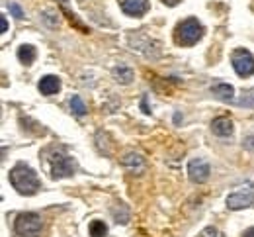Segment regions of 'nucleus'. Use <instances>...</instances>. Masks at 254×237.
Segmentation results:
<instances>
[{
	"label": "nucleus",
	"mask_w": 254,
	"mask_h": 237,
	"mask_svg": "<svg viewBox=\"0 0 254 237\" xmlns=\"http://www.w3.org/2000/svg\"><path fill=\"white\" fill-rule=\"evenodd\" d=\"M10 182L24 196H32V194H35L39 190V186H41V182L37 178V172L32 167L24 165V163H18L14 169L10 170Z\"/></svg>",
	"instance_id": "obj_1"
},
{
	"label": "nucleus",
	"mask_w": 254,
	"mask_h": 237,
	"mask_svg": "<svg viewBox=\"0 0 254 237\" xmlns=\"http://www.w3.org/2000/svg\"><path fill=\"white\" fill-rule=\"evenodd\" d=\"M203 35V26L197 22V18H186L184 22H180L176 26V43L182 47H190L193 43H197Z\"/></svg>",
	"instance_id": "obj_2"
},
{
	"label": "nucleus",
	"mask_w": 254,
	"mask_h": 237,
	"mask_svg": "<svg viewBox=\"0 0 254 237\" xmlns=\"http://www.w3.org/2000/svg\"><path fill=\"white\" fill-rule=\"evenodd\" d=\"M43 230L41 216L35 212H24L14 222V232L20 237H39Z\"/></svg>",
	"instance_id": "obj_3"
},
{
	"label": "nucleus",
	"mask_w": 254,
	"mask_h": 237,
	"mask_svg": "<svg viewBox=\"0 0 254 237\" xmlns=\"http://www.w3.org/2000/svg\"><path fill=\"white\" fill-rule=\"evenodd\" d=\"M49 170H51V178L72 176L76 170V163L72 157H68L61 149H53L49 155Z\"/></svg>",
	"instance_id": "obj_4"
},
{
	"label": "nucleus",
	"mask_w": 254,
	"mask_h": 237,
	"mask_svg": "<svg viewBox=\"0 0 254 237\" xmlns=\"http://www.w3.org/2000/svg\"><path fill=\"white\" fill-rule=\"evenodd\" d=\"M254 204V184L253 182H247V184H241L233 194L227 196V208L229 210H243V208H249Z\"/></svg>",
	"instance_id": "obj_5"
},
{
	"label": "nucleus",
	"mask_w": 254,
	"mask_h": 237,
	"mask_svg": "<svg viewBox=\"0 0 254 237\" xmlns=\"http://www.w3.org/2000/svg\"><path fill=\"white\" fill-rule=\"evenodd\" d=\"M231 63H233V69L237 71V75L243 79L254 75V57L249 49H235L231 55Z\"/></svg>",
	"instance_id": "obj_6"
},
{
	"label": "nucleus",
	"mask_w": 254,
	"mask_h": 237,
	"mask_svg": "<svg viewBox=\"0 0 254 237\" xmlns=\"http://www.w3.org/2000/svg\"><path fill=\"white\" fill-rule=\"evenodd\" d=\"M209 172H211V167L205 159H191L188 163V176H190L191 182L195 184H203L207 178H209Z\"/></svg>",
	"instance_id": "obj_7"
},
{
	"label": "nucleus",
	"mask_w": 254,
	"mask_h": 237,
	"mask_svg": "<svg viewBox=\"0 0 254 237\" xmlns=\"http://www.w3.org/2000/svg\"><path fill=\"white\" fill-rule=\"evenodd\" d=\"M122 10L131 18H141L149 10V0H120Z\"/></svg>",
	"instance_id": "obj_8"
},
{
	"label": "nucleus",
	"mask_w": 254,
	"mask_h": 237,
	"mask_svg": "<svg viewBox=\"0 0 254 237\" xmlns=\"http://www.w3.org/2000/svg\"><path fill=\"white\" fill-rule=\"evenodd\" d=\"M122 165L126 167L129 172H133V174H141L143 170H145V159L139 155V153H133V151H129L126 153L124 157H122Z\"/></svg>",
	"instance_id": "obj_9"
},
{
	"label": "nucleus",
	"mask_w": 254,
	"mask_h": 237,
	"mask_svg": "<svg viewBox=\"0 0 254 237\" xmlns=\"http://www.w3.org/2000/svg\"><path fill=\"white\" fill-rule=\"evenodd\" d=\"M37 88H39V92L43 96H53V94H57L61 90V79L55 77V75H47V77H43L39 80Z\"/></svg>",
	"instance_id": "obj_10"
},
{
	"label": "nucleus",
	"mask_w": 254,
	"mask_h": 237,
	"mask_svg": "<svg viewBox=\"0 0 254 237\" xmlns=\"http://www.w3.org/2000/svg\"><path fill=\"white\" fill-rule=\"evenodd\" d=\"M211 130H213L215 136L229 137L233 134V122H231L229 118H225V116H219V118H215V120L211 122Z\"/></svg>",
	"instance_id": "obj_11"
},
{
	"label": "nucleus",
	"mask_w": 254,
	"mask_h": 237,
	"mask_svg": "<svg viewBox=\"0 0 254 237\" xmlns=\"http://www.w3.org/2000/svg\"><path fill=\"white\" fill-rule=\"evenodd\" d=\"M211 94H213L215 98H219V100L233 102L235 88H233L231 84H227V82H215V84L211 86Z\"/></svg>",
	"instance_id": "obj_12"
},
{
	"label": "nucleus",
	"mask_w": 254,
	"mask_h": 237,
	"mask_svg": "<svg viewBox=\"0 0 254 237\" xmlns=\"http://www.w3.org/2000/svg\"><path fill=\"white\" fill-rule=\"evenodd\" d=\"M112 75H114V79L118 80V82H122V84H129L131 80H133V69L127 67V65H116L114 67V71H112Z\"/></svg>",
	"instance_id": "obj_13"
},
{
	"label": "nucleus",
	"mask_w": 254,
	"mask_h": 237,
	"mask_svg": "<svg viewBox=\"0 0 254 237\" xmlns=\"http://www.w3.org/2000/svg\"><path fill=\"white\" fill-rule=\"evenodd\" d=\"M35 47L33 45H22L20 49H18V59L24 63V65H32L33 61H35Z\"/></svg>",
	"instance_id": "obj_14"
},
{
	"label": "nucleus",
	"mask_w": 254,
	"mask_h": 237,
	"mask_svg": "<svg viewBox=\"0 0 254 237\" xmlns=\"http://www.w3.org/2000/svg\"><path fill=\"white\" fill-rule=\"evenodd\" d=\"M70 112L76 116V118H82V116H86V112H88V108H86V104H84V100L78 96V94H74L72 98H70Z\"/></svg>",
	"instance_id": "obj_15"
},
{
	"label": "nucleus",
	"mask_w": 254,
	"mask_h": 237,
	"mask_svg": "<svg viewBox=\"0 0 254 237\" xmlns=\"http://www.w3.org/2000/svg\"><path fill=\"white\" fill-rule=\"evenodd\" d=\"M88 232H90V237H106L108 236V228H106V224L100 222V220H94V222L90 224Z\"/></svg>",
	"instance_id": "obj_16"
},
{
	"label": "nucleus",
	"mask_w": 254,
	"mask_h": 237,
	"mask_svg": "<svg viewBox=\"0 0 254 237\" xmlns=\"http://www.w3.org/2000/svg\"><path fill=\"white\" fill-rule=\"evenodd\" d=\"M237 106H245V108H254V88L253 90H249V92H245L241 98H237V100H233Z\"/></svg>",
	"instance_id": "obj_17"
},
{
	"label": "nucleus",
	"mask_w": 254,
	"mask_h": 237,
	"mask_svg": "<svg viewBox=\"0 0 254 237\" xmlns=\"http://www.w3.org/2000/svg\"><path fill=\"white\" fill-rule=\"evenodd\" d=\"M10 12H12V14H14L18 20H22V18H24V10H22V8H20L16 2H12V4H10Z\"/></svg>",
	"instance_id": "obj_18"
},
{
	"label": "nucleus",
	"mask_w": 254,
	"mask_h": 237,
	"mask_svg": "<svg viewBox=\"0 0 254 237\" xmlns=\"http://www.w3.org/2000/svg\"><path fill=\"white\" fill-rule=\"evenodd\" d=\"M201 237H221V234L215 230V228H205L201 232Z\"/></svg>",
	"instance_id": "obj_19"
},
{
	"label": "nucleus",
	"mask_w": 254,
	"mask_h": 237,
	"mask_svg": "<svg viewBox=\"0 0 254 237\" xmlns=\"http://www.w3.org/2000/svg\"><path fill=\"white\" fill-rule=\"evenodd\" d=\"M0 28H2V34H6V32H8V22H6V18H4V16L0 18Z\"/></svg>",
	"instance_id": "obj_20"
},
{
	"label": "nucleus",
	"mask_w": 254,
	"mask_h": 237,
	"mask_svg": "<svg viewBox=\"0 0 254 237\" xmlns=\"http://www.w3.org/2000/svg\"><path fill=\"white\" fill-rule=\"evenodd\" d=\"M141 106H143V112H145V114H149V112H151V110H149V106H147V98H143Z\"/></svg>",
	"instance_id": "obj_21"
},
{
	"label": "nucleus",
	"mask_w": 254,
	"mask_h": 237,
	"mask_svg": "<svg viewBox=\"0 0 254 237\" xmlns=\"http://www.w3.org/2000/svg\"><path fill=\"white\" fill-rule=\"evenodd\" d=\"M243 237H254V228H249V230L243 234Z\"/></svg>",
	"instance_id": "obj_22"
},
{
	"label": "nucleus",
	"mask_w": 254,
	"mask_h": 237,
	"mask_svg": "<svg viewBox=\"0 0 254 237\" xmlns=\"http://www.w3.org/2000/svg\"><path fill=\"white\" fill-rule=\"evenodd\" d=\"M162 2H164L166 6H176V4L180 2V0H162Z\"/></svg>",
	"instance_id": "obj_23"
},
{
	"label": "nucleus",
	"mask_w": 254,
	"mask_h": 237,
	"mask_svg": "<svg viewBox=\"0 0 254 237\" xmlns=\"http://www.w3.org/2000/svg\"><path fill=\"white\" fill-rule=\"evenodd\" d=\"M59 2H63V4H64V2H66V0H59Z\"/></svg>",
	"instance_id": "obj_24"
}]
</instances>
